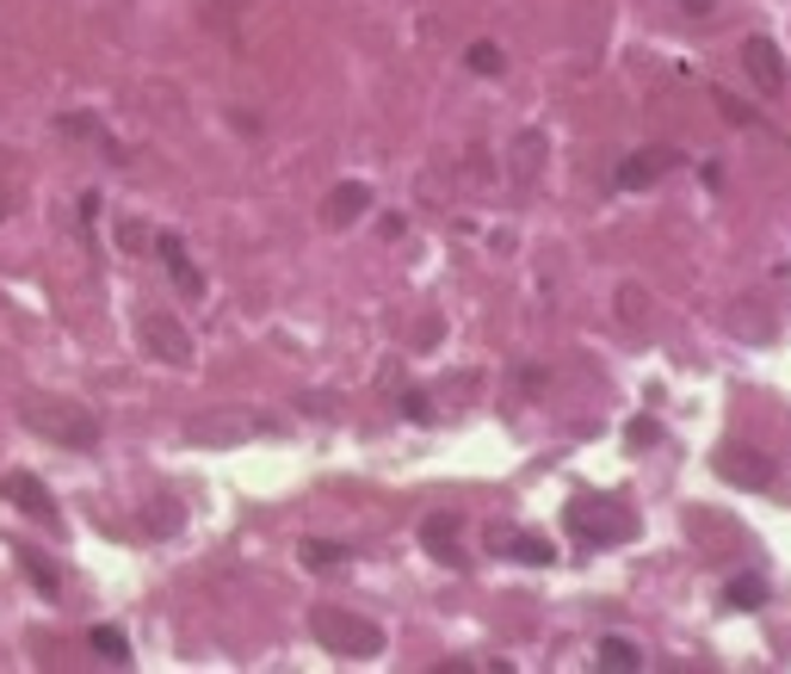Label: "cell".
I'll return each mask as SVG.
<instances>
[{"label":"cell","instance_id":"obj_1","mask_svg":"<svg viewBox=\"0 0 791 674\" xmlns=\"http://www.w3.org/2000/svg\"><path fill=\"white\" fill-rule=\"evenodd\" d=\"M310 631L322 650H334V656H346V662L384 656V625H372V619H359V612H346V607H316Z\"/></svg>","mask_w":791,"mask_h":674},{"label":"cell","instance_id":"obj_2","mask_svg":"<svg viewBox=\"0 0 791 674\" xmlns=\"http://www.w3.org/2000/svg\"><path fill=\"white\" fill-rule=\"evenodd\" d=\"M25 427L44 439H63V446H94L99 421L81 403H63V396H25Z\"/></svg>","mask_w":791,"mask_h":674},{"label":"cell","instance_id":"obj_3","mask_svg":"<svg viewBox=\"0 0 791 674\" xmlns=\"http://www.w3.org/2000/svg\"><path fill=\"white\" fill-rule=\"evenodd\" d=\"M569 533L581 545H624L637 533V520L624 514L619 502H606V495H575L569 502Z\"/></svg>","mask_w":791,"mask_h":674},{"label":"cell","instance_id":"obj_4","mask_svg":"<svg viewBox=\"0 0 791 674\" xmlns=\"http://www.w3.org/2000/svg\"><path fill=\"white\" fill-rule=\"evenodd\" d=\"M137 341H142V353H149V360H161V365H192V334L180 329L168 310H149V315H142Z\"/></svg>","mask_w":791,"mask_h":674},{"label":"cell","instance_id":"obj_5","mask_svg":"<svg viewBox=\"0 0 791 674\" xmlns=\"http://www.w3.org/2000/svg\"><path fill=\"white\" fill-rule=\"evenodd\" d=\"M0 495H7V502H13V507H19V514H25V520H38V526H50V533L63 526V514H56V502H50V489L38 483L32 471H0Z\"/></svg>","mask_w":791,"mask_h":674},{"label":"cell","instance_id":"obj_6","mask_svg":"<svg viewBox=\"0 0 791 674\" xmlns=\"http://www.w3.org/2000/svg\"><path fill=\"white\" fill-rule=\"evenodd\" d=\"M742 68H748V81H755L767 99H779L785 94V50L773 44V38H742Z\"/></svg>","mask_w":791,"mask_h":674},{"label":"cell","instance_id":"obj_7","mask_svg":"<svg viewBox=\"0 0 791 674\" xmlns=\"http://www.w3.org/2000/svg\"><path fill=\"white\" fill-rule=\"evenodd\" d=\"M199 446H235V439H254V434H266L254 415H242V408H217V415H199V421L186 427Z\"/></svg>","mask_w":791,"mask_h":674},{"label":"cell","instance_id":"obj_8","mask_svg":"<svg viewBox=\"0 0 791 674\" xmlns=\"http://www.w3.org/2000/svg\"><path fill=\"white\" fill-rule=\"evenodd\" d=\"M717 477H724V483H742V489H767L773 483V464H767L755 446H724V452H717Z\"/></svg>","mask_w":791,"mask_h":674},{"label":"cell","instance_id":"obj_9","mask_svg":"<svg viewBox=\"0 0 791 674\" xmlns=\"http://www.w3.org/2000/svg\"><path fill=\"white\" fill-rule=\"evenodd\" d=\"M674 161H681L674 149H637V156L619 161V173H612V180H619V192H643V186H655V180L674 168Z\"/></svg>","mask_w":791,"mask_h":674},{"label":"cell","instance_id":"obj_10","mask_svg":"<svg viewBox=\"0 0 791 674\" xmlns=\"http://www.w3.org/2000/svg\"><path fill=\"white\" fill-rule=\"evenodd\" d=\"M365 204H372V186H365V180H346V186H334L322 199V223L328 229H353V223L365 217Z\"/></svg>","mask_w":791,"mask_h":674},{"label":"cell","instance_id":"obj_11","mask_svg":"<svg viewBox=\"0 0 791 674\" xmlns=\"http://www.w3.org/2000/svg\"><path fill=\"white\" fill-rule=\"evenodd\" d=\"M156 248H161V267H168V279L186 291V298H204V272L192 267V254H186V242L180 236H156Z\"/></svg>","mask_w":791,"mask_h":674},{"label":"cell","instance_id":"obj_12","mask_svg":"<svg viewBox=\"0 0 791 674\" xmlns=\"http://www.w3.org/2000/svg\"><path fill=\"white\" fill-rule=\"evenodd\" d=\"M538 168H544V130H520V137H513V149H507V173H513V186L526 192L532 180H538Z\"/></svg>","mask_w":791,"mask_h":674},{"label":"cell","instance_id":"obj_13","mask_svg":"<svg viewBox=\"0 0 791 674\" xmlns=\"http://www.w3.org/2000/svg\"><path fill=\"white\" fill-rule=\"evenodd\" d=\"M458 533H464V520L458 514H434L427 526H420L427 550H439V564H464V557H458Z\"/></svg>","mask_w":791,"mask_h":674},{"label":"cell","instance_id":"obj_14","mask_svg":"<svg viewBox=\"0 0 791 674\" xmlns=\"http://www.w3.org/2000/svg\"><path fill=\"white\" fill-rule=\"evenodd\" d=\"M242 13H248V0H199V25L204 32H217V38H235Z\"/></svg>","mask_w":791,"mask_h":674},{"label":"cell","instance_id":"obj_15","mask_svg":"<svg viewBox=\"0 0 791 674\" xmlns=\"http://www.w3.org/2000/svg\"><path fill=\"white\" fill-rule=\"evenodd\" d=\"M594 662H600V668H612V674H631V668H643V650H637L631 638H600Z\"/></svg>","mask_w":791,"mask_h":674},{"label":"cell","instance_id":"obj_16","mask_svg":"<svg viewBox=\"0 0 791 674\" xmlns=\"http://www.w3.org/2000/svg\"><path fill=\"white\" fill-rule=\"evenodd\" d=\"M495 545H507L520 564H551L557 550H551V538H538V533H489Z\"/></svg>","mask_w":791,"mask_h":674},{"label":"cell","instance_id":"obj_17","mask_svg":"<svg viewBox=\"0 0 791 674\" xmlns=\"http://www.w3.org/2000/svg\"><path fill=\"white\" fill-rule=\"evenodd\" d=\"M19 569L32 576V588H38V595H56V588H63V576H56V569H50L44 557H38V550H19Z\"/></svg>","mask_w":791,"mask_h":674},{"label":"cell","instance_id":"obj_18","mask_svg":"<svg viewBox=\"0 0 791 674\" xmlns=\"http://www.w3.org/2000/svg\"><path fill=\"white\" fill-rule=\"evenodd\" d=\"M464 63H470V75H501V68H507V56H501V44H470Z\"/></svg>","mask_w":791,"mask_h":674},{"label":"cell","instance_id":"obj_19","mask_svg":"<svg viewBox=\"0 0 791 674\" xmlns=\"http://www.w3.org/2000/svg\"><path fill=\"white\" fill-rule=\"evenodd\" d=\"M94 650L106 662H130V643H125V631L118 625H94Z\"/></svg>","mask_w":791,"mask_h":674},{"label":"cell","instance_id":"obj_20","mask_svg":"<svg viewBox=\"0 0 791 674\" xmlns=\"http://www.w3.org/2000/svg\"><path fill=\"white\" fill-rule=\"evenodd\" d=\"M19 204H25V173H19V168H7V180H0V223L13 217Z\"/></svg>","mask_w":791,"mask_h":674},{"label":"cell","instance_id":"obj_21","mask_svg":"<svg viewBox=\"0 0 791 674\" xmlns=\"http://www.w3.org/2000/svg\"><path fill=\"white\" fill-rule=\"evenodd\" d=\"M767 600V581L760 576H736L729 581V607H760Z\"/></svg>","mask_w":791,"mask_h":674},{"label":"cell","instance_id":"obj_22","mask_svg":"<svg viewBox=\"0 0 791 674\" xmlns=\"http://www.w3.org/2000/svg\"><path fill=\"white\" fill-rule=\"evenodd\" d=\"M303 557H310L316 569H334V564H346L353 550H346V545H328V538H310V545H303Z\"/></svg>","mask_w":791,"mask_h":674},{"label":"cell","instance_id":"obj_23","mask_svg":"<svg viewBox=\"0 0 791 674\" xmlns=\"http://www.w3.org/2000/svg\"><path fill=\"white\" fill-rule=\"evenodd\" d=\"M712 99H717V111H724L729 125H755V111H748V106H736V94H724V87H712Z\"/></svg>","mask_w":791,"mask_h":674},{"label":"cell","instance_id":"obj_24","mask_svg":"<svg viewBox=\"0 0 791 674\" xmlns=\"http://www.w3.org/2000/svg\"><path fill=\"white\" fill-rule=\"evenodd\" d=\"M619 310H624V322L637 329V322H643V310H650V298H643L637 285H624V291H619Z\"/></svg>","mask_w":791,"mask_h":674},{"label":"cell","instance_id":"obj_25","mask_svg":"<svg viewBox=\"0 0 791 674\" xmlns=\"http://www.w3.org/2000/svg\"><path fill=\"white\" fill-rule=\"evenodd\" d=\"M403 408H408V421H434V408H427V396H415V391L403 396Z\"/></svg>","mask_w":791,"mask_h":674},{"label":"cell","instance_id":"obj_26","mask_svg":"<svg viewBox=\"0 0 791 674\" xmlns=\"http://www.w3.org/2000/svg\"><path fill=\"white\" fill-rule=\"evenodd\" d=\"M655 439V421H631V446H650Z\"/></svg>","mask_w":791,"mask_h":674}]
</instances>
